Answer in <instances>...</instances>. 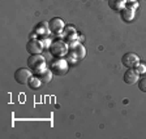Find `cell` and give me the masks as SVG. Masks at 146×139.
Masks as SVG:
<instances>
[{
    "label": "cell",
    "instance_id": "1",
    "mask_svg": "<svg viewBox=\"0 0 146 139\" xmlns=\"http://www.w3.org/2000/svg\"><path fill=\"white\" fill-rule=\"evenodd\" d=\"M27 67L33 73L39 74L43 70H46V59L40 53L30 55V57L27 59Z\"/></svg>",
    "mask_w": 146,
    "mask_h": 139
},
{
    "label": "cell",
    "instance_id": "2",
    "mask_svg": "<svg viewBox=\"0 0 146 139\" xmlns=\"http://www.w3.org/2000/svg\"><path fill=\"white\" fill-rule=\"evenodd\" d=\"M68 49H69V47H68V44L64 40H55L50 45V52L55 57H64V56H67L68 52H69Z\"/></svg>",
    "mask_w": 146,
    "mask_h": 139
},
{
    "label": "cell",
    "instance_id": "3",
    "mask_svg": "<svg viewBox=\"0 0 146 139\" xmlns=\"http://www.w3.org/2000/svg\"><path fill=\"white\" fill-rule=\"evenodd\" d=\"M51 69H52V73L56 74V76H65L68 73V60L58 57L56 60L52 61Z\"/></svg>",
    "mask_w": 146,
    "mask_h": 139
},
{
    "label": "cell",
    "instance_id": "4",
    "mask_svg": "<svg viewBox=\"0 0 146 139\" xmlns=\"http://www.w3.org/2000/svg\"><path fill=\"white\" fill-rule=\"evenodd\" d=\"M72 47V49H70V52H68V60H81V59L85 57L86 55V49L85 47L82 44H80V43H76V44H72L70 45Z\"/></svg>",
    "mask_w": 146,
    "mask_h": 139
},
{
    "label": "cell",
    "instance_id": "5",
    "mask_svg": "<svg viewBox=\"0 0 146 139\" xmlns=\"http://www.w3.org/2000/svg\"><path fill=\"white\" fill-rule=\"evenodd\" d=\"M33 77V73L30 69H26V68H20V69L16 70L15 73V79L17 83L20 85H25L29 82V79Z\"/></svg>",
    "mask_w": 146,
    "mask_h": 139
},
{
    "label": "cell",
    "instance_id": "6",
    "mask_svg": "<svg viewBox=\"0 0 146 139\" xmlns=\"http://www.w3.org/2000/svg\"><path fill=\"white\" fill-rule=\"evenodd\" d=\"M121 63H123V65L124 67H127V68H136L138 64H140V57L137 56L136 53H125L124 56H123V59H121Z\"/></svg>",
    "mask_w": 146,
    "mask_h": 139
},
{
    "label": "cell",
    "instance_id": "7",
    "mask_svg": "<svg viewBox=\"0 0 146 139\" xmlns=\"http://www.w3.org/2000/svg\"><path fill=\"white\" fill-rule=\"evenodd\" d=\"M26 49L30 55H35V53H40L43 51V43L39 42L36 39H30L26 44Z\"/></svg>",
    "mask_w": 146,
    "mask_h": 139
},
{
    "label": "cell",
    "instance_id": "8",
    "mask_svg": "<svg viewBox=\"0 0 146 139\" xmlns=\"http://www.w3.org/2000/svg\"><path fill=\"white\" fill-rule=\"evenodd\" d=\"M48 25H50V30L55 34H60L64 30V21L61 18H52Z\"/></svg>",
    "mask_w": 146,
    "mask_h": 139
},
{
    "label": "cell",
    "instance_id": "9",
    "mask_svg": "<svg viewBox=\"0 0 146 139\" xmlns=\"http://www.w3.org/2000/svg\"><path fill=\"white\" fill-rule=\"evenodd\" d=\"M124 81L128 85H134V83H137V81H138V73H137V70H134L133 68L128 69L124 74Z\"/></svg>",
    "mask_w": 146,
    "mask_h": 139
},
{
    "label": "cell",
    "instance_id": "10",
    "mask_svg": "<svg viewBox=\"0 0 146 139\" xmlns=\"http://www.w3.org/2000/svg\"><path fill=\"white\" fill-rule=\"evenodd\" d=\"M121 17H123V20H124L125 22L132 21L133 17H134L133 8H131V7H124V8L121 9Z\"/></svg>",
    "mask_w": 146,
    "mask_h": 139
},
{
    "label": "cell",
    "instance_id": "11",
    "mask_svg": "<svg viewBox=\"0 0 146 139\" xmlns=\"http://www.w3.org/2000/svg\"><path fill=\"white\" fill-rule=\"evenodd\" d=\"M35 33L38 35H42V36H47L50 33V25L46 24V22H40V24L36 25L35 27Z\"/></svg>",
    "mask_w": 146,
    "mask_h": 139
},
{
    "label": "cell",
    "instance_id": "12",
    "mask_svg": "<svg viewBox=\"0 0 146 139\" xmlns=\"http://www.w3.org/2000/svg\"><path fill=\"white\" fill-rule=\"evenodd\" d=\"M124 1L125 0H108V5L112 11H121L124 8Z\"/></svg>",
    "mask_w": 146,
    "mask_h": 139
},
{
    "label": "cell",
    "instance_id": "13",
    "mask_svg": "<svg viewBox=\"0 0 146 139\" xmlns=\"http://www.w3.org/2000/svg\"><path fill=\"white\" fill-rule=\"evenodd\" d=\"M52 74H54L52 72H50L48 69H46V70H43L42 73L38 74V78L42 81V83H48V82L52 79Z\"/></svg>",
    "mask_w": 146,
    "mask_h": 139
},
{
    "label": "cell",
    "instance_id": "14",
    "mask_svg": "<svg viewBox=\"0 0 146 139\" xmlns=\"http://www.w3.org/2000/svg\"><path fill=\"white\" fill-rule=\"evenodd\" d=\"M29 87L31 88V90H36V88L40 87V83H42V81H40L38 77H31L30 79H29Z\"/></svg>",
    "mask_w": 146,
    "mask_h": 139
},
{
    "label": "cell",
    "instance_id": "15",
    "mask_svg": "<svg viewBox=\"0 0 146 139\" xmlns=\"http://www.w3.org/2000/svg\"><path fill=\"white\" fill-rule=\"evenodd\" d=\"M72 35H76V29L73 26H68L64 31V36L67 38V39H72Z\"/></svg>",
    "mask_w": 146,
    "mask_h": 139
},
{
    "label": "cell",
    "instance_id": "16",
    "mask_svg": "<svg viewBox=\"0 0 146 139\" xmlns=\"http://www.w3.org/2000/svg\"><path fill=\"white\" fill-rule=\"evenodd\" d=\"M136 70H137V73H138V74H142V73L146 72V67L143 65V64L140 63V64H138V65L136 67Z\"/></svg>",
    "mask_w": 146,
    "mask_h": 139
},
{
    "label": "cell",
    "instance_id": "17",
    "mask_svg": "<svg viewBox=\"0 0 146 139\" xmlns=\"http://www.w3.org/2000/svg\"><path fill=\"white\" fill-rule=\"evenodd\" d=\"M138 87H140V90L142 91V92H146V78L141 79L140 83H138Z\"/></svg>",
    "mask_w": 146,
    "mask_h": 139
},
{
    "label": "cell",
    "instance_id": "18",
    "mask_svg": "<svg viewBox=\"0 0 146 139\" xmlns=\"http://www.w3.org/2000/svg\"><path fill=\"white\" fill-rule=\"evenodd\" d=\"M125 1H134V0H125Z\"/></svg>",
    "mask_w": 146,
    "mask_h": 139
}]
</instances>
